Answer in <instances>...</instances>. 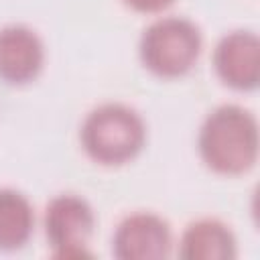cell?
I'll return each mask as SVG.
<instances>
[{
	"instance_id": "cell-3",
	"label": "cell",
	"mask_w": 260,
	"mask_h": 260,
	"mask_svg": "<svg viewBox=\"0 0 260 260\" xmlns=\"http://www.w3.org/2000/svg\"><path fill=\"white\" fill-rule=\"evenodd\" d=\"M203 49L201 28L187 16H160L140 35L142 65L158 77H179L193 69Z\"/></svg>"
},
{
	"instance_id": "cell-10",
	"label": "cell",
	"mask_w": 260,
	"mask_h": 260,
	"mask_svg": "<svg viewBox=\"0 0 260 260\" xmlns=\"http://www.w3.org/2000/svg\"><path fill=\"white\" fill-rule=\"evenodd\" d=\"M128 8L136 10V12H144V14H156L167 10L175 0H122Z\"/></svg>"
},
{
	"instance_id": "cell-2",
	"label": "cell",
	"mask_w": 260,
	"mask_h": 260,
	"mask_svg": "<svg viewBox=\"0 0 260 260\" xmlns=\"http://www.w3.org/2000/svg\"><path fill=\"white\" fill-rule=\"evenodd\" d=\"M79 142L91 160L108 167L124 165L142 150L146 124L130 104L104 102L85 114L79 126Z\"/></svg>"
},
{
	"instance_id": "cell-6",
	"label": "cell",
	"mask_w": 260,
	"mask_h": 260,
	"mask_svg": "<svg viewBox=\"0 0 260 260\" xmlns=\"http://www.w3.org/2000/svg\"><path fill=\"white\" fill-rule=\"evenodd\" d=\"M217 77L234 89H254L260 77V39L254 30L225 32L213 49Z\"/></svg>"
},
{
	"instance_id": "cell-5",
	"label": "cell",
	"mask_w": 260,
	"mask_h": 260,
	"mask_svg": "<svg viewBox=\"0 0 260 260\" xmlns=\"http://www.w3.org/2000/svg\"><path fill=\"white\" fill-rule=\"evenodd\" d=\"M171 252V225L154 211H132L124 215L112 234V254L118 260H162Z\"/></svg>"
},
{
	"instance_id": "cell-1",
	"label": "cell",
	"mask_w": 260,
	"mask_h": 260,
	"mask_svg": "<svg viewBox=\"0 0 260 260\" xmlns=\"http://www.w3.org/2000/svg\"><path fill=\"white\" fill-rule=\"evenodd\" d=\"M201 160L219 175H240L258 158V120L238 104L213 108L197 134Z\"/></svg>"
},
{
	"instance_id": "cell-8",
	"label": "cell",
	"mask_w": 260,
	"mask_h": 260,
	"mask_svg": "<svg viewBox=\"0 0 260 260\" xmlns=\"http://www.w3.org/2000/svg\"><path fill=\"white\" fill-rule=\"evenodd\" d=\"M179 256L185 260H232L238 256V240L225 221L199 217L183 230Z\"/></svg>"
},
{
	"instance_id": "cell-4",
	"label": "cell",
	"mask_w": 260,
	"mask_h": 260,
	"mask_svg": "<svg viewBox=\"0 0 260 260\" xmlns=\"http://www.w3.org/2000/svg\"><path fill=\"white\" fill-rule=\"evenodd\" d=\"M43 228L53 258L75 260L91 256L87 244L95 228V213L85 197L77 193L55 195L45 205Z\"/></svg>"
},
{
	"instance_id": "cell-9",
	"label": "cell",
	"mask_w": 260,
	"mask_h": 260,
	"mask_svg": "<svg viewBox=\"0 0 260 260\" xmlns=\"http://www.w3.org/2000/svg\"><path fill=\"white\" fill-rule=\"evenodd\" d=\"M35 232V207L14 187H0V252L22 248Z\"/></svg>"
},
{
	"instance_id": "cell-7",
	"label": "cell",
	"mask_w": 260,
	"mask_h": 260,
	"mask_svg": "<svg viewBox=\"0 0 260 260\" xmlns=\"http://www.w3.org/2000/svg\"><path fill=\"white\" fill-rule=\"evenodd\" d=\"M45 63V45L39 32L26 24L0 26V79L6 83L32 81Z\"/></svg>"
}]
</instances>
